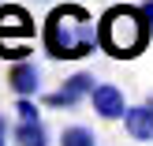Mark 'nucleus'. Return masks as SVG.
<instances>
[{"label": "nucleus", "instance_id": "obj_12", "mask_svg": "<svg viewBox=\"0 0 153 146\" xmlns=\"http://www.w3.org/2000/svg\"><path fill=\"white\" fill-rule=\"evenodd\" d=\"M0 131H11V127H7V116H4V112H0Z\"/></svg>", "mask_w": 153, "mask_h": 146}, {"label": "nucleus", "instance_id": "obj_13", "mask_svg": "<svg viewBox=\"0 0 153 146\" xmlns=\"http://www.w3.org/2000/svg\"><path fill=\"white\" fill-rule=\"evenodd\" d=\"M4 139H7V131H0V146H7V142H4Z\"/></svg>", "mask_w": 153, "mask_h": 146}, {"label": "nucleus", "instance_id": "obj_3", "mask_svg": "<svg viewBox=\"0 0 153 146\" xmlns=\"http://www.w3.org/2000/svg\"><path fill=\"white\" fill-rule=\"evenodd\" d=\"M30 37H34V19H30L22 7L4 4L0 7V56L7 60H26L30 52Z\"/></svg>", "mask_w": 153, "mask_h": 146}, {"label": "nucleus", "instance_id": "obj_1", "mask_svg": "<svg viewBox=\"0 0 153 146\" xmlns=\"http://www.w3.org/2000/svg\"><path fill=\"white\" fill-rule=\"evenodd\" d=\"M41 41H45V52H49L52 60H82L94 49H101L94 15H90L86 7H79V4L52 7L49 19H45Z\"/></svg>", "mask_w": 153, "mask_h": 146}, {"label": "nucleus", "instance_id": "obj_8", "mask_svg": "<svg viewBox=\"0 0 153 146\" xmlns=\"http://www.w3.org/2000/svg\"><path fill=\"white\" fill-rule=\"evenodd\" d=\"M11 139H15V146H49V135H45L41 120H19Z\"/></svg>", "mask_w": 153, "mask_h": 146}, {"label": "nucleus", "instance_id": "obj_11", "mask_svg": "<svg viewBox=\"0 0 153 146\" xmlns=\"http://www.w3.org/2000/svg\"><path fill=\"white\" fill-rule=\"evenodd\" d=\"M142 11H146V19H149V26H153V0H146V4H142Z\"/></svg>", "mask_w": 153, "mask_h": 146}, {"label": "nucleus", "instance_id": "obj_2", "mask_svg": "<svg viewBox=\"0 0 153 146\" xmlns=\"http://www.w3.org/2000/svg\"><path fill=\"white\" fill-rule=\"evenodd\" d=\"M153 26L146 19V11L142 7H108V11L101 15V22H97V41H101V49L108 52V56L116 60H131L138 56L142 49H146Z\"/></svg>", "mask_w": 153, "mask_h": 146}, {"label": "nucleus", "instance_id": "obj_4", "mask_svg": "<svg viewBox=\"0 0 153 146\" xmlns=\"http://www.w3.org/2000/svg\"><path fill=\"white\" fill-rule=\"evenodd\" d=\"M94 86H97V79H94L90 71H75L71 79H64L60 90L45 94V105H49V109H75L86 94H94Z\"/></svg>", "mask_w": 153, "mask_h": 146}, {"label": "nucleus", "instance_id": "obj_6", "mask_svg": "<svg viewBox=\"0 0 153 146\" xmlns=\"http://www.w3.org/2000/svg\"><path fill=\"white\" fill-rule=\"evenodd\" d=\"M7 86L15 97H34L41 90V71H37L34 60H15L11 71H7Z\"/></svg>", "mask_w": 153, "mask_h": 146}, {"label": "nucleus", "instance_id": "obj_7", "mask_svg": "<svg viewBox=\"0 0 153 146\" xmlns=\"http://www.w3.org/2000/svg\"><path fill=\"white\" fill-rule=\"evenodd\" d=\"M123 127L131 139L138 142H153V97H146L142 105H131L123 116Z\"/></svg>", "mask_w": 153, "mask_h": 146}, {"label": "nucleus", "instance_id": "obj_9", "mask_svg": "<svg viewBox=\"0 0 153 146\" xmlns=\"http://www.w3.org/2000/svg\"><path fill=\"white\" fill-rule=\"evenodd\" d=\"M60 146H97V135L82 124H71L60 131Z\"/></svg>", "mask_w": 153, "mask_h": 146}, {"label": "nucleus", "instance_id": "obj_10", "mask_svg": "<svg viewBox=\"0 0 153 146\" xmlns=\"http://www.w3.org/2000/svg\"><path fill=\"white\" fill-rule=\"evenodd\" d=\"M15 112H19V120H37V105H34V97H19Z\"/></svg>", "mask_w": 153, "mask_h": 146}, {"label": "nucleus", "instance_id": "obj_5", "mask_svg": "<svg viewBox=\"0 0 153 146\" xmlns=\"http://www.w3.org/2000/svg\"><path fill=\"white\" fill-rule=\"evenodd\" d=\"M90 101H94V112L101 120H123L127 109H131V105L123 101V90L112 86V82H97L94 94H90Z\"/></svg>", "mask_w": 153, "mask_h": 146}]
</instances>
